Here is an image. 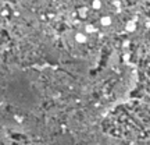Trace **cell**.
<instances>
[{
  "label": "cell",
  "mask_w": 150,
  "mask_h": 145,
  "mask_svg": "<svg viewBox=\"0 0 150 145\" xmlns=\"http://www.w3.org/2000/svg\"><path fill=\"white\" fill-rule=\"evenodd\" d=\"M86 35H84V34H76L75 35V41L78 42V43H85L86 42Z\"/></svg>",
  "instance_id": "1"
},
{
  "label": "cell",
  "mask_w": 150,
  "mask_h": 145,
  "mask_svg": "<svg viewBox=\"0 0 150 145\" xmlns=\"http://www.w3.org/2000/svg\"><path fill=\"white\" fill-rule=\"evenodd\" d=\"M102 24H103V25H108V24H110V18H108V17L102 18Z\"/></svg>",
  "instance_id": "2"
}]
</instances>
